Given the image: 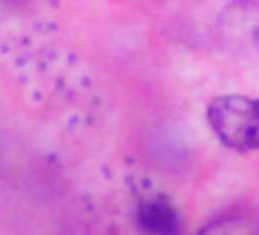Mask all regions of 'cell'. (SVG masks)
I'll use <instances>...</instances> for the list:
<instances>
[{
	"label": "cell",
	"mask_w": 259,
	"mask_h": 235,
	"mask_svg": "<svg viewBox=\"0 0 259 235\" xmlns=\"http://www.w3.org/2000/svg\"><path fill=\"white\" fill-rule=\"evenodd\" d=\"M138 224L151 233H174L179 229V220L171 204L162 199H149L140 206Z\"/></svg>",
	"instance_id": "2"
},
{
	"label": "cell",
	"mask_w": 259,
	"mask_h": 235,
	"mask_svg": "<svg viewBox=\"0 0 259 235\" xmlns=\"http://www.w3.org/2000/svg\"><path fill=\"white\" fill-rule=\"evenodd\" d=\"M207 119L218 140L228 148L259 150V99L222 95L210 102Z\"/></svg>",
	"instance_id": "1"
}]
</instances>
